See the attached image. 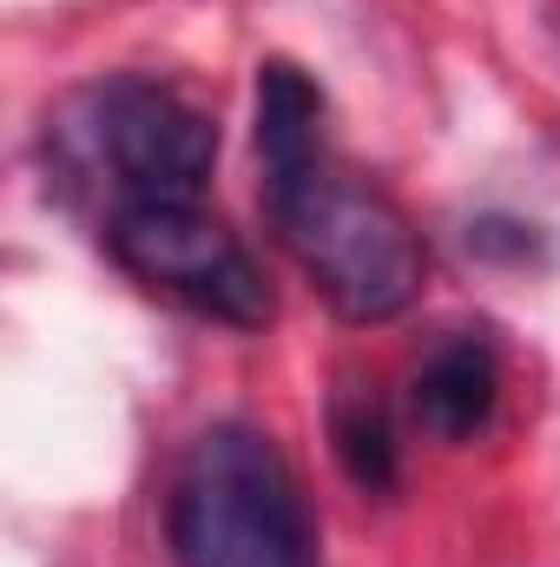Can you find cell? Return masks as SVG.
<instances>
[{"mask_svg":"<svg viewBox=\"0 0 560 567\" xmlns=\"http://www.w3.org/2000/svg\"><path fill=\"white\" fill-rule=\"evenodd\" d=\"M106 251L126 278L225 330H265L278 310L251 245L198 198H120L106 212Z\"/></svg>","mask_w":560,"mask_h":567,"instance_id":"obj_4","label":"cell"},{"mask_svg":"<svg viewBox=\"0 0 560 567\" xmlns=\"http://www.w3.org/2000/svg\"><path fill=\"white\" fill-rule=\"evenodd\" d=\"M501 403V357L475 330H448L409 370V416L435 442H475Z\"/></svg>","mask_w":560,"mask_h":567,"instance_id":"obj_5","label":"cell"},{"mask_svg":"<svg viewBox=\"0 0 560 567\" xmlns=\"http://www.w3.org/2000/svg\"><path fill=\"white\" fill-rule=\"evenodd\" d=\"M265 218L303 265L317 297L350 323H390L422 290V238L390 192L356 178L336 152L265 172Z\"/></svg>","mask_w":560,"mask_h":567,"instance_id":"obj_2","label":"cell"},{"mask_svg":"<svg viewBox=\"0 0 560 567\" xmlns=\"http://www.w3.org/2000/svg\"><path fill=\"white\" fill-rule=\"evenodd\" d=\"M53 140L86 172L113 178V205L120 198H198L218 165L211 113L145 73H113V80L80 86L60 106Z\"/></svg>","mask_w":560,"mask_h":567,"instance_id":"obj_3","label":"cell"},{"mask_svg":"<svg viewBox=\"0 0 560 567\" xmlns=\"http://www.w3.org/2000/svg\"><path fill=\"white\" fill-rule=\"evenodd\" d=\"M330 449H336V462L356 488H370V495L396 488V429H390V410L370 390L343 383L330 396Z\"/></svg>","mask_w":560,"mask_h":567,"instance_id":"obj_6","label":"cell"},{"mask_svg":"<svg viewBox=\"0 0 560 567\" xmlns=\"http://www.w3.org/2000/svg\"><path fill=\"white\" fill-rule=\"evenodd\" d=\"M165 542L178 567H323L310 495L251 423L198 429L172 468Z\"/></svg>","mask_w":560,"mask_h":567,"instance_id":"obj_1","label":"cell"}]
</instances>
